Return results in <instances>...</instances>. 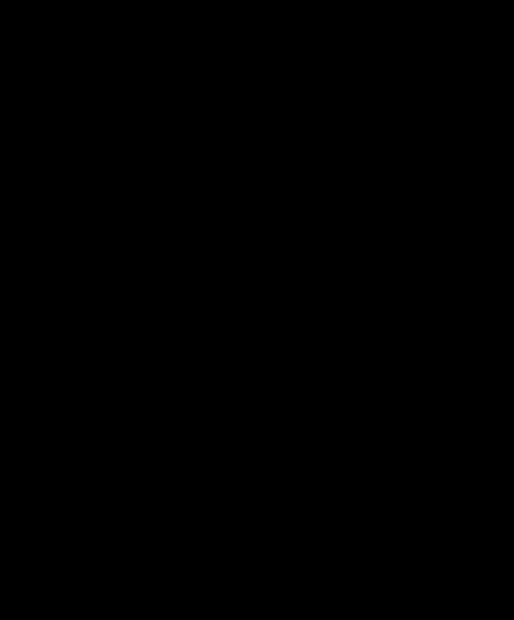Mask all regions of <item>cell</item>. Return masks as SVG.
I'll use <instances>...</instances> for the list:
<instances>
[]
</instances>
